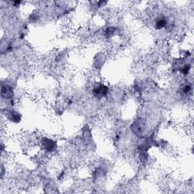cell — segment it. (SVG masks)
<instances>
[{"instance_id":"obj_2","label":"cell","mask_w":194,"mask_h":194,"mask_svg":"<svg viewBox=\"0 0 194 194\" xmlns=\"http://www.w3.org/2000/svg\"><path fill=\"white\" fill-rule=\"evenodd\" d=\"M167 19L165 18H159L156 20L155 26L156 30H161L167 26Z\"/></svg>"},{"instance_id":"obj_1","label":"cell","mask_w":194,"mask_h":194,"mask_svg":"<svg viewBox=\"0 0 194 194\" xmlns=\"http://www.w3.org/2000/svg\"><path fill=\"white\" fill-rule=\"evenodd\" d=\"M108 92H109V88L106 86L103 85V84H101V85L98 86V87L97 86L94 88L93 95L96 98L100 99V98L106 97L107 95Z\"/></svg>"},{"instance_id":"obj_3","label":"cell","mask_w":194,"mask_h":194,"mask_svg":"<svg viewBox=\"0 0 194 194\" xmlns=\"http://www.w3.org/2000/svg\"><path fill=\"white\" fill-rule=\"evenodd\" d=\"M190 90H191V87H190V85H187L186 87L183 88V92H184L185 93H188V92L190 91Z\"/></svg>"}]
</instances>
